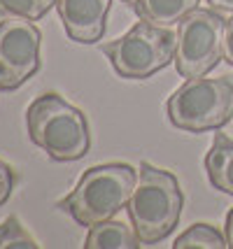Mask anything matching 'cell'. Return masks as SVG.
I'll return each instance as SVG.
<instances>
[{"mask_svg":"<svg viewBox=\"0 0 233 249\" xmlns=\"http://www.w3.org/2000/svg\"><path fill=\"white\" fill-rule=\"evenodd\" d=\"M184 196L178 177L152 163H140L138 184L128 200V217L143 245L166 240L179 221Z\"/></svg>","mask_w":233,"mask_h":249,"instance_id":"1","label":"cell"},{"mask_svg":"<svg viewBox=\"0 0 233 249\" xmlns=\"http://www.w3.org/2000/svg\"><path fill=\"white\" fill-rule=\"evenodd\" d=\"M138 184V170L128 163L93 165L79 177L77 186L58 203L79 226H93L112 219L128 205Z\"/></svg>","mask_w":233,"mask_h":249,"instance_id":"2","label":"cell"},{"mask_svg":"<svg viewBox=\"0 0 233 249\" xmlns=\"http://www.w3.org/2000/svg\"><path fill=\"white\" fill-rule=\"evenodd\" d=\"M31 140L54 161H77L89 152V124L84 112L58 93H42L26 109Z\"/></svg>","mask_w":233,"mask_h":249,"instance_id":"3","label":"cell"},{"mask_svg":"<svg viewBox=\"0 0 233 249\" xmlns=\"http://www.w3.org/2000/svg\"><path fill=\"white\" fill-rule=\"evenodd\" d=\"M168 119L179 130H219L233 119V77L187 79L168 98Z\"/></svg>","mask_w":233,"mask_h":249,"instance_id":"4","label":"cell"},{"mask_svg":"<svg viewBox=\"0 0 233 249\" xmlns=\"http://www.w3.org/2000/svg\"><path fill=\"white\" fill-rule=\"evenodd\" d=\"M175 44L178 33L173 28L138 21L126 35L105 42L100 49L110 58L117 75L126 79H147L175 61Z\"/></svg>","mask_w":233,"mask_h":249,"instance_id":"5","label":"cell"},{"mask_svg":"<svg viewBox=\"0 0 233 249\" xmlns=\"http://www.w3.org/2000/svg\"><path fill=\"white\" fill-rule=\"evenodd\" d=\"M226 19L217 10L196 7L178 23L175 65L179 77L196 79L215 70L224 58Z\"/></svg>","mask_w":233,"mask_h":249,"instance_id":"6","label":"cell"},{"mask_svg":"<svg viewBox=\"0 0 233 249\" xmlns=\"http://www.w3.org/2000/svg\"><path fill=\"white\" fill-rule=\"evenodd\" d=\"M42 33L31 19L5 17L0 21V91H14L40 70Z\"/></svg>","mask_w":233,"mask_h":249,"instance_id":"7","label":"cell"},{"mask_svg":"<svg viewBox=\"0 0 233 249\" xmlns=\"http://www.w3.org/2000/svg\"><path fill=\"white\" fill-rule=\"evenodd\" d=\"M56 7L72 42L93 44L105 33L112 0H56Z\"/></svg>","mask_w":233,"mask_h":249,"instance_id":"8","label":"cell"},{"mask_svg":"<svg viewBox=\"0 0 233 249\" xmlns=\"http://www.w3.org/2000/svg\"><path fill=\"white\" fill-rule=\"evenodd\" d=\"M205 170L215 189L233 196V140L224 133L215 135V142L205 156Z\"/></svg>","mask_w":233,"mask_h":249,"instance_id":"9","label":"cell"},{"mask_svg":"<svg viewBox=\"0 0 233 249\" xmlns=\"http://www.w3.org/2000/svg\"><path fill=\"white\" fill-rule=\"evenodd\" d=\"M198 2L200 0H133V10L143 21L170 28L196 10Z\"/></svg>","mask_w":233,"mask_h":249,"instance_id":"10","label":"cell"},{"mask_svg":"<svg viewBox=\"0 0 233 249\" xmlns=\"http://www.w3.org/2000/svg\"><path fill=\"white\" fill-rule=\"evenodd\" d=\"M140 245L143 242L135 235L133 228H128L122 221H112V219L93 224L84 242L87 249H135Z\"/></svg>","mask_w":233,"mask_h":249,"instance_id":"11","label":"cell"},{"mask_svg":"<svg viewBox=\"0 0 233 249\" xmlns=\"http://www.w3.org/2000/svg\"><path fill=\"white\" fill-rule=\"evenodd\" d=\"M175 249H191V247H198V249H224L229 247V240L226 235H222L219 231L210 224H194L189 226L178 240H175Z\"/></svg>","mask_w":233,"mask_h":249,"instance_id":"12","label":"cell"},{"mask_svg":"<svg viewBox=\"0 0 233 249\" xmlns=\"http://www.w3.org/2000/svg\"><path fill=\"white\" fill-rule=\"evenodd\" d=\"M56 5V0H0V19L5 17H23L37 21Z\"/></svg>","mask_w":233,"mask_h":249,"instance_id":"13","label":"cell"},{"mask_svg":"<svg viewBox=\"0 0 233 249\" xmlns=\"http://www.w3.org/2000/svg\"><path fill=\"white\" fill-rule=\"evenodd\" d=\"M37 240L23 228L19 217H7L0 224V249H37Z\"/></svg>","mask_w":233,"mask_h":249,"instance_id":"14","label":"cell"},{"mask_svg":"<svg viewBox=\"0 0 233 249\" xmlns=\"http://www.w3.org/2000/svg\"><path fill=\"white\" fill-rule=\"evenodd\" d=\"M12 189H14V170L5 161H0V205L10 200Z\"/></svg>","mask_w":233,"mask_h":249,"instance_id":"15","label":"cell"},{"mask_svg":"<svg viewBox=\"0 0 233 249\" xmlns=\"http://www.w3.org/2000/svg\"><path fill=\"white\" fill-rule=\"evenodd\" d=\"M224 58L226 63L233 65V17L226 19V28H224Z\"/></svg>","mask_w":233,"mask_h":249,"instance_id":"16","label":"cell"},{"mask_svg":"<svg viewBox=\"0 0 233 249\" xmlns=\"http://www.w3.org/2000/svg\"><path fill=\"white\" fill-rule=\"evenodd\" d=\"M208 2H210L212 10L229 12V14H233V0H208Z\"/></svg>","mask_w":233,"mask_h":249,"instance_id":"17","label":"cell"},{"mask_svg":"<svg viewBox=\"0 0 233 249\" xmlns=\"http://www.w3.org/2000/svg\"><path fill=\"white\" fill-rule=\"evenodd\" d=\"M226 240H229V247H233V210L226 214Z\"/></svg>","mask_w":233,"mask_h":249,"instance_id":"18","label":"cell"},{"mask_svg":"<svg viewBox=\"0 0 233 249\" xmlns=\"http://www.w3.org/2000/svg\"><path fill=\"white\" fill-rule=\"evenodd\" d=\"M122 2H133V0H122Z\"/></svg>","mask_w":233,"mask_h":249,"instance_id":"19","label":"cell"}]
</instances>
